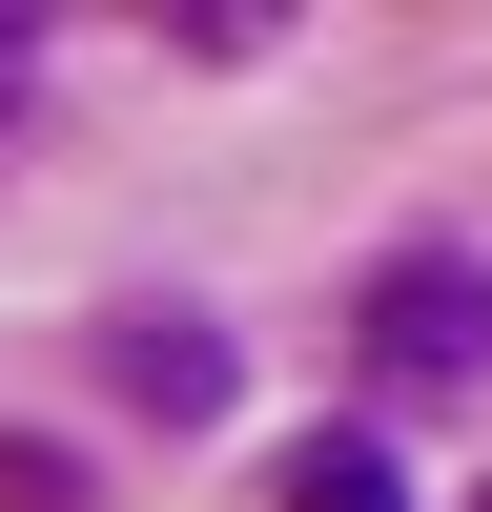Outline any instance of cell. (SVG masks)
Segmentation results:
<instances>
[{"mask_svg":"<svg viewBox=\"0 0 492 512\" xmlns=\"http://www.w3.org/2000/svg\"><path fill=\"white\" fill-rule=\"evenodd\" d=\"M369 369H390V390H472L492 369V246H410V267L369 287Z\"/></svg>","mask_w":492,"mask_h":512,"instance_id":"cell-1","label":"cell"},{"mask_svg":"<svg viewBox=\"0 0 492 512\" xmlns=\"http://www.w3.org/2000/svg\"><path fill=\"white\" fill-rule=\"evenodd\" d=\"M103 390L164 410V431H205V410H226V328L205 308H103Z\"/></svg>","mask_w":492,"mask_h":512,"instance_id":"cell-2","label":"cell"},{"mask_svg":"<svg viewBox=\"0 0 492 512\" xmlns=\"http://www.w3.org/2000/svg\"><path fill=\"white\" fill-rule=\"evenodd\" d=\"M287 512H410V492H390V451H369V431H328L308 472H287Z\"/></svg>","mask_w":492,"mask_h":512,"instance_id":"cell-3","label":"cell"},{"mask_svg":"<svg viewBox=\"0 0 492 512\" xmlns=\"http://www.w3.org/2000/svg\"><path fill=\"white\" fill-rule=\"evenodd\" d=\"M0 512H82V451H0Z\"/></svg>","mask_w":492,"mask_h":512,"instance_id":"cell-4","label":"cell"},{"mask_svg":"<svg viewBox=\"0 0 492 512\" xmlns=\"http://www.w3.org/2000/svg\"><path fill=\"white\" fill-rule=\"evenodd\" d=\"M21 62H41V41H21V21H0V82H21Z\"/></svg>","mask_w":492,"mask_h":512,"instance_id":"cell-5","label":"cell"},{"mask_svg":"<svg viewBox=\"0 0 492 512\" xmlns=\"http://www.w3.org/2000/svg\"><path fill=\"white\" fill-rule=\"evenodd\" d=\"M472 512H492V492H472Z\"/></svg>","mask_w":492,"mask_h":512,"instance_id":"cell-6","label":"cell"}]
</instances>
